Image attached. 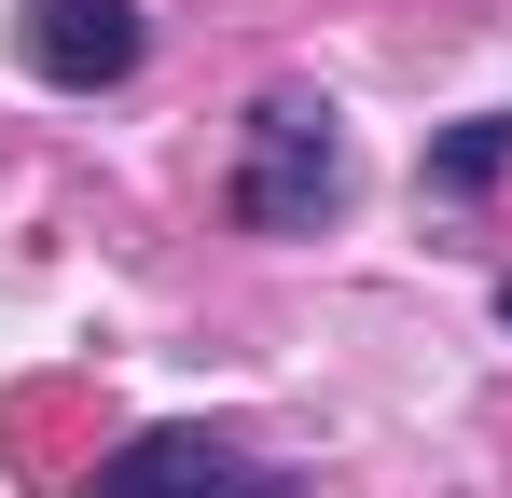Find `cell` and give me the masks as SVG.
Returning <instances> with one entry per match:
<instances>
[{
	"label": "cell",
	"instance_id": "obj_3",
	"mask_svg": "<svg viewBox=\"0 0 512 498\" xmlns=\"http://www.w3.org/2000/svg\"><path fill=\"white\" fill-rule=\"evenodd\" d=\"M139 42H153V28H139V0H28V14H14V56L56 83V97L125 83V70H139Z\"/></svg>",
	"mask_w": 512,
	"mask_h": 498
},
{
	"label": "cell",
	"instance_id": "obj_5",
	"mask_svg": "<svg viewBox=\"0 0 512 498\" xmlns=\"http://www.w3.org/2000/svg\"><path fill=\"white\" fill-rule=\"evenodd\" d=\"M499 332H512V277H499Z\"/></svg>",
	"mask_w": 512,
	"mask_h": 498
},
{
	"label": "cell",
	"instance_id": "obj_1",
	"mask_svg": "<svg viewBox=\"0 0 512 498\" xmlns=\"http://www.w3.org/2000/svg\"><path fill=\"white\" fill-rule=\"evenodd\" d=\"M346 180H360V153H346L333 97L277 83V97H250V125H236V180H222V208H236L250 236H319V222L346 208Z\"/></svg>",
	"mask_w": 512,
	"mask_h": 498
},
{
	"label": "cell",
	"instance_id": "obj_2",
	"mask_svg": "<svg viewBox=\"0 0 512 498\" xmlns=\"http://www.w3.org/2000/svg\"><path fill=\"white\" fill-rule=\"evenodd\" d=\"M84 498H305L277 457H250L236 429H139L125 457H97Z\"/></svg>",
	"mask_w": 512,
	"mask_h": 498
},
{
	"label": "cell",
	"instance_id": "obj_4",
	"mask_svg": "<svg viewBox=\"0 0 512 498\" xmlns=\"http://www.w3.org/2000/svg\"><path fill=\"white\" fill-rule=\"evenodd\" d=\"M499 166H512V111H485V125H457V139L429 153V194H485Z\"/></svg>",
	"mask_w": 512,
	"mask_h": 498
}]
</instances>
